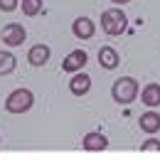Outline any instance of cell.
I'll return each mask as SVG.
<instances>
[{
    "instance_id": "cell-5",
    "label": "cell",
    "mask_w": 160,
    "mask_h": 160,
    "mask_svg": "<svg viewBox=\"0 0 160 160\" xmlns=\"http://www.w3.org/2000/svg\"><path fill=\"white\" fill-rule=\"evenodd\" d=\"M86 62H89V54H86L84 49H74V52H69V54L64 57L62 69L69 72V74H77V72H81V69L86 67Z\"/></svg>"
},
{
    "instance_id": "cell-15",
    "label": "cell",
    "mask_w": 160,
    "mask_h": 160,
    "mask_svg": "<svg viewBox=\"0 0 160 160\" xmlns=\"http://www.w3.org/2000/svg\"><path fill=\"white\" fill-rule=\"evenodd\" d=\"M140 150H145V153H153V150H160V140L155 138H148L143 145H140Z\"/></svg>"
},
{
    "instance_id": "cell-2",
    "label": "cell",
    "mask_w": 160,
    "mask_h": 160,
    "mask_svg": "<svg viewBox=\"0 0 160 160\" xmlns=\"http://www.w3.org/2000/svg\"><path fill=\"white\" fill-rule=\"evenodd\" d=\"M140 86L138 81L133 79V77H121V79L113 81V86H111V96L116 103H123V106H128V103H133L136 96H138Z\"/></svg>"
},
{
    "instance_id": "cell-11",
    "label": "cell",
    "mask_w": 160,
    "mask_h": 160,
    "mask_svg": "<svg viewBox=\"0 0 160 160\" xmlns=\"http://www.w3.org/2000/svg\"><path fill=\"white\" fill-rule=\"evenodd\" d=\"M49 47L47 44H35V47H30V52H27V62L32 64V67H44L47 62H49Z\"/></svg>"
},
{
    "instance_id": "cell-10",
    "label": "cell",
    "mask_w": 160,
    "mask_h": 160,
    "mask_svg": "<svg viewBox=\"0 0 160 160\" xmlns=\"http://www.w3.org/2000/svg\"><path fill=\"white\" fill-rule=\"evenodd\" d=\"M138 123H140V131H143V133L153 136V133L160 131V113L158 111H145V113L138 118Z\"/></svg>"
},
{
    "instance_id": "cell-8",
    "label": "cell",
    "mask_w": 160,
    "mask_h": 160,
    "mask_svg": "<svg viewBox=\"0 0 160 160\" xmlns=\"http://www.w3.org/2000/svg\"><path fill=\"white\" fill-rule=\"evenodd\" d=\"M140 103H145L148 108L160 106V84H155V81L145 84V86L140 89Z\"/></svg>"
},
{
    "instance_id": "cell-16",
    "label": "cell",
    "mask_w": 160,
    "mask_h": 160,
    "mask_svg": "<svg viewBox=\"0 0 160 160\" xmlns=\"http://www.w3.org/2000/svg\"><path fill=\"white\" fill-rule=\"evenodd\" d=\"M18 5H20V0H0V10L2 12H12Z\"/></svg>"
},
{
    "instance_id": "cell-4",
    "label": "cell",
    "mask_w": 160,
    "mask_h": 160,
    "mask_svg": "<svg viewBox=\"0 0 160 160\" xmlns=\"http://www.w3.org/2000/svg\"><path fill=\"white\" fill-rule=\"evenodd\" d=\"M25 40H27V32H25V27H22L20 22H10V25L2 27V42L8 47H18Z\"/></svg>"
},
{
    "instance_id": "cell-14",
    "label": "cell",
    "mask_w": 160,
    "mask_h": 160,
    "mask_svg": "<svg viewBox=\"0 0 160 160\" xmlns=\"http://www.w3.org/2000/svg\"><path fill=\"white\" fill-rule=\"evenodd\" d=\"M22 12L27 18H35L42 12V0H22Z\"/></svg>"
},
{
    "instance_id": "cell-12",
    "label": "cell",
    "mask_w": 160,
    "mask_h": 160,
    "mask_svg": "<svg viewBox=\"0 0 160 160\" xmlns=\"http://www.w3.org/2000/svg\"><path fill=\"white\" fill-rule=\"evenodd\" d=\"M118 62H121V57H118V52H116L113 47H101L99 49V64L103 69H116Z\"/></svg>"
},
{
    "instance_id": "cell-7",
    "label": "cell",
    "mask_w": 160,
    "mask_h": 160,
    "mask_svg": "<svg viewBox=\"0 0 160 160\" xmlns=\"http://www.w3.org/2000/svg\"><path fill=\"white\" fill-rule=\"evenodd\" d=\"M89 89H91V77H89V74H84V72L72 74V79H69V91H72L74 96L89 94Z\"/></svg>"
},
{
    "instance_id": "cell-18",
    "label": "cell",
    "mask_w": 160,
    "mask_h": 160,
    "mask_svg": "<svg viewBox=\"0 0 160 160\" xmlns=\"http://www.w3.org/2000/svg\"><path fill=\"white\" fill-rule=\"evenodd\" d=\"M0 140H2V138H0Z\"/></svg>"
},
{
    "instance_id": "cell-1",
    "label": "cell",
    "mask_w": 160,
    "mask_h": 160,
    "mask_svg": "<svg viewBox=\"0 0 160 160\" xmlns=\"http://www.w3.org/2000/svg\"><path fill=\"white\" fill-rule=\"evenodd\" d=\"M126 27H128V18H126V12H123L121 8H108V10L101 12V30H103L108 37L123 35Z\"/></svg>"
},
{
    "instance_id": "cell-9",
    "label": "cell",
    "mask_w": 160,
    "mask_h": 160,
    "mask_svg": "<svg viewBox=\"0 0 160 160\" xmlns=\"http://www.w3.org/2000/svg\"><path fill=\"white\" fill-rule=\"evenodd\" d=\"M81 145H84V150L96 153V150H106V148H108V140H106V136H103V133H99V131H91V133H86V136H84Z\"/></svg>"
},
{
    "instance_id": "cell-17",
    "label": "cell",
    "mask_w": 160,
    "mask_h": 160,
    "mask_svg": "<svg viewBox=\"0 0 160 160\" xmlns=\"http://www.w3.org/2000/svg\"><path fill=\"white\" fill-rule=\"evenodd\" d=\"M111 2H116V5H126V2H131V0H111Z\"/></svg>"
},
{
    "instance_id": "cell-13",
    "label": "cell",
    "mask_w": 160,
    "mask_h": 160,
    "mask_svg": "<svg viewBox=\"0 0 160 160\" xmlns=\"http://www.w3.org/2000/svg\"><path fill=\"white\" fill-rule=\"evenodd\" d=\"M15 64H18L15 54H10V52H2V49H0V77L10 74V72L15 69Z\"/></svg>"
},
{
    "instance_id": "cell-6",
    "label": "cell",
    "mask_w": 160,
    "mask_h": 160,
    "mask_svg": "<svg viewBox=\"0 0 160 160\" xmlns=\"http://www.w3.org/2000/svg\"><path fill=\"white\" fill-rule=\"evenodd\" d=\"M72 32H74L77 40H91L94 32H96V25L89 20V18H77V20L72 22Z\"/></svg>"
},
{
    "instance_id": "cell-3",
    "label": "cell",
    "mask_w": 160,
    "mask_h": 160,
    "mask_svg": "<svg viewBox=\"0 0 160 160\" xmlns=\"http://www.w3.org/2000/svg\"><path fill=\"white\" fill-rule=\"evenodd\" d=\"M32 103H35V96L30 89H15L5 99V111L8 113H25L32 108Z\"/></svg>"
}]
</instances>
